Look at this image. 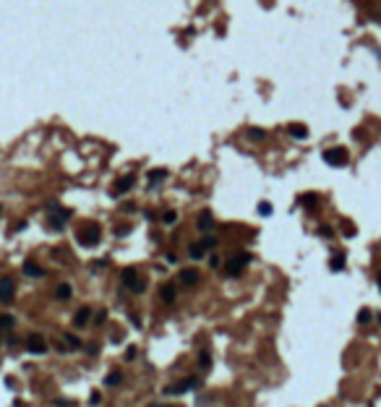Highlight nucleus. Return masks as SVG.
Wrapping results in <instances>:
<instances>
[{
    "label": "nucleus",
    "instance_id": "obj_4",
    "mask_svg": "<svg viewBox=\"0 0 381 407\" xmlns=\"http://www.w3.org/2000/svg\"><path fill=\"white\" fill-rule=\"evenodd\" d=\"M324 162L332 165V167H345L350 162V154L345 146H334V149H326L324 151Z\"/></svg>",
    "mask_w": 381,
    "mask_h": 407
},
{
    "label": "nucleus",
    "instance_id": "obj_9",
    "mask_svg": "<svg viewBox=\"0 0 381 407\" xmlns=\"http://www.w3.org/2000/svg\"><path fill=\"white\" fill-rule=\"evenodd\" d=\"M198 384H201V378H186V381H181V384H175V387H167L165 394H183V392H188V389H196Z\"/></svg>",
    "mask_w": 381,
    "mask_h": 407
},
{
    "label": "nucleus",
    "instance_id": "obj_6",
    "mask_svg": "<svg viewBox=\"0 0 381 407\" xmlns=\"http://www.w3.org/2000/svg\"><path fill=\"white\" fill-rule=\"evenodd\" d=\"M27 352H32V355H44L47 352V339H44L42 334H37V332H32L29 337H27Z\"/></svg>",
    "mask_w": 381,
    "mask_h": 407
},
{
    "label": "nucleus",
    "instance_id": "obj_35",
    "mask_svg": "<svg viewBox=\"0 0 381 407\" xmlns=\"http://www.w3.org/2000/svg\"><path fill=\"white\" fill-rule=\"evenodd\" d=\"M0 212H3V207H0Z\"/></svg>",
    "mask_w": 381,
    "mask_h": 407
},
{
    "label": "nucleus",
    "instance_id": "obj_17",
    "mask_svg": "<svg viewBox=\"0 0 381 407\" xmlns=\"http://www.w3.org/2000/svg\"><path fill=\"white\" fill-rule=\"evenodd\" d=\"M160 295H162L165 303H172L175 295H177V292H175V285H162V287H160Z\"/></svg>",
    "mask_w": 381,
    "mask_h": 407
},
{
    "label": "nucleus",
    "instance_id": "obj_31",
    "mask_svg": "<svg viewBox=\"0 0 381 407\" xmlns=\"http://www.w3.org/2000/svg\"><path fill=\"white\" fill-rule=\"evenodd\" d=\"M123 358H125V360H133V358H136V347L131 345V347L125 350V355H123Z\"/></svg>",
    "mask_w": 381,
    "mask_h": 407
},
{
    "label": "nucleus",
    "instance_id": "obj_10",
    "mask_svg": "<svg viewBox=\"0 0 381 407\" xmlns=\"http://www.w3.org/2000/svg\"><path fill=\"white\" fill-rule=\"evenodd\" d=\"M196 227H198V233H209L214 227V214L212 212H201L198 219H196Z\"/></svg>",
    "mask_w": 381,
    "mask_h": 407
},
{
    "label": "nucleus",
    "instance_id": "obj_14",
    "mask_svg": "<svg viewBox=\"0 0 381 407\" xmlns=\"http://www.w3.org/2000/svg\"><path fill=\"white\" fill-rule=\"evenodd\" d=\"M89 321H92V311H89V308H79L76 316H73V324L76 326H86Z\"/></svg>",
    "mask_w": 381,
    "mask_h": 407
},
{
    "label": "nucleus",
    "instance_id": "obj_19",
    "mask_svg": "<svg viewBox=\"0 0 381 407\" xmlns=\"http://www.w3.org/2000/svg\"><path fill=\"white\" fill-rule=\"evenodd\" d=\"M329 269H332V271H345V253L332 256V261H329Z\"/></svg>",
    "mask_w": 381,
    "mask_h": 407
},
{
    "label": "nucleus",
    "instance_id": "obj_2",
    "mask_svg": "<svg viewBox=\"0 0 381 407\" xmlns=\"http://www.w3.org/2000/svg\"><path fill=\"white\" fill-rule=\"evenodd\" d=\"M251 264V253H245V251H240V253H235L230 261H227V269H225V274L227 277H240L243 274V269Z\"/></svg>",
    "mask_w": 381,
    "mask_h": 407
},
{
    "label": "nucleus",
    "instance_id": "obj_1",
    "mask_svg": "<svg viewBox=\"0 0 381 407\" xmlns=\"http://www.w3.org/2000/svg\"><path fill=\"white\" fill-rule=\"evenodd\" d=\"M120 279H123V285H125L131 292H136V295H141V292L146 290V279H141V277H139V271H136V269H123Z\"/></svg>",
    "mask_w": 381,
    "mask_h": 407
},
{
    "label": "nucleus",
    "instance_id": "obj_27",
    "mask_svg": "<svg viewBox=\"0 0 381 407\" xmlns=\"http://www.w3.org/2000/svg\"><path fill=\"white\" fill-rule=\"evenodd\" d=\"M162 222H165V224H175V222H177V212H165V214H162Z\"/></svg>",
    "mask_w": 381,
    "mask_h": 407
},
{
    "label": "nucleus",
    "instance_id": "obj_33",
    "mask_svg": "<svg viewBox=\"0 0 381 407\" xmlns=\"http://www.w3.org/2000/svg\"><path fill=\"white\" fill-rule=\"evenodd\" d=\"M94 321H97V324H102V321H105V311H99V313L94 316Z\"/></svg>",
    "mask_w": 381,
    "mask_h": 407
},
{
    "label": "nucleus",
    "instance_id": "obj_28",
    "mask_svg": "<svg viewBox=\"0 0 381 407\" xmlns=\"http://www.w3.org/2000/svg\"><path fill=\"white\" fill-rule=\"evenodd\" d=\"M319 235H321V238H326V240H329V238H334V230H332V227H329V224H321V227H319Z\"/></svg>",
    "mask_w": 381,
    "mask_h": 407
},
{
    "label": "nucleus",
    "instance_id": "obj_5",
    "mask_svg": "<svg viewBox=\"0 0 381 407\" xmlns=\"http://www.w3.org/2000/svg\"><path fill=\"white\" fill-rule=\"evenodd\" d=\"M65 219H71V212H68V209H60L58 204H50V207H47V222H50V227H53V230H63Z\"/></svg>",
    "mask_w": 381,
    "mask_h": 407
},
{
    "label": "nucleus",
    "instance_id": "obj_20",
    "mask_svg": "<svg viewBox=\"0 0 381 407\" xmlns=\"http://www.w3.org/2000/svg\"><path fill=\"white\" fill-rule=\"evenodd\" d=\"M71 292H73L71 285H58V287H55V298H58V300H68Z\"/></svg>",
    "mask_w": 381,
    "mask_h": 407
},
{
    "label": "nucleus",
    "instance_id": "obj_21",
    "mask_svg": "<svg viewBox=\"0 0 381 407\" xmlns=\"http://www.w3.org/2000/svg\"><path fill=\"white\" fill-rule=\"evenodd\" d=\"M13 324H16V319H13L11 313L0 316V332H8V329H13Z\"/></svg>",
    "mask_w": 381,
    "mask_h": 407
},
{
    "label": "nucleus",
    "instance_id": "obj_7",
    "mask_svg": "<svg viewBox=\"0 0 381 407\" xmlns=\"http://www.w3.org/2000/svg\"><path fill=\"white\" fill-rule=\"evenodd\" d=\"M214 245H217L214 238H204V240H198V243H193V245L188 248V256H191L193 261H198V259H204L207 251H209V248H214Z\"/></svg>",
    "mask_w": 381,
    "mask_h": 407
},
{
    "label": "nucleus",
    "instance_id": "obj_24",
    "mask_svg": "<svg viewBox=\"0 0 381 407\" xmlns=\"http://www.w3.org/2000/svg\"><path fill=\"white\" fill-rule=\"evenodd\" d=\"M120 381H123V376H120L118 371H115V373H110V376L105 378V384H107V387H118Z\"/></svg>",
    "mask_w": 381,
    "mask_h": 407
},
{
    "label": "nucleus",
    "instance_id": "obj_11",
    "mask_svg": "<svg viewBox=\"0 0 381 407\" xmlns=\"http://www.w3.org/2000/svg\"><path fill=\"white\" fill-rule=\"evenodd\" d=\"M133 188V175H123L118 183H115V188H113V196H123V193H128Z\"/></svg>",
    "mask_w": 381,
    "mask_h": 407
},
{
    "label": "nucleus",
    "instance_id": "obj_30",
    "mask_svg": "<svg viewBox=\"0 0 381 407\" xmlns=\"http://www.w3.org/2000/svg\"><path fill=\"white\" fill-rule=\"evenodd\" d=\"M342 227H345L342 233H345L347 238H352V235H355V230H352V224H350V222H345V224H342Z\"/></svg>",
    "mask_w": 381,
    "mask_h": 407
},
{
    "label": "nucleus",
    "instance_id": "obj_34",
    "mask_svg": "<svg viewBox=\"0 0 381 407\" xmlns=\"http://www.w3.org/2000/svg\"><path fill=\"white\" fill-rule=\"evenodd\" d=\"M378 285H381V274H378Z\"/></svg>",
    "mask_w": 381,
    "mask_h": 407
},
{
    "label": "nucleus",
    "instance_id": "obj_3",
    "mask_svg": "<svg viewBox=\"0 0 381 407\" xmlns=\"http://www.w3.org/2000/svg\"><path fill=\"white\" fill-rule=\"evenodd\" d=\"M99 240H102L99 224H86V227L79 233V243H81L84 248H94V245H99Z\"/></svg>",
    "mask_w": 381,
    "mask_h": 407
},
{
    "label": "nucleus",
    "instance_id": "obj_23",
    "mask_svg": "<svg viewBox=\"0 0 381 407\" xmlns=\"http://www.w3.org/2000/svg\"><path fill=\"white\" fill-rule=\"evenodd\" d=\"M198 366H201V368H209V366H212V358H209V352H207V350H201V352H198Z\"/></svg>",
    "mask_w": 381,
    "mask_h": 407
},
{
    "label": "nucleus",
    "instance_id": "obj_26",
    "mask_svg": "<svg viewBox=\"0 0 381 407\" xmlns=\"http://www.w3.org/2000/svg\"><path fill=\"white\" fill-rule=\"evenodd\" d=\"M259 214H261V217H269V214H272V204L261 201V204H259Z\"/></svg>",
    "mask_w": 381,
    "mask_h": 407
},
{
    "label": "nucleus",
    "instance_id": "obj_12",
    "mask_svg": "<svg viewBox=\"0 0 381 407\" xmlns=\"http://www.w3.org/2000/svg\"><path fill=\"white\" fill-rule=\"evenodd\" d=\"M167 177V170H162V167H157V170H151L149 175H146V183H149V188H157L162 183V180Z\"/></svg>",
    "mask_w": 381,
    "mask_h": 407
},
{
    "label": "nucleus",
    "instance_id": "obj_13",
    "mask_svg": "<svg viewBox=\"0 0 381 407\" xmlns=\"http://www.w3.org/2000/svg\"><path fill=\"white\" fill-rule=\"evenodd\" d=\"M21 271H24L27 277H32V279H39V277H44V269H39L34 261H24V266H21Z\"/></svg>",
    "mask_w": 381,
    "mask_h": 407
},
{
    "label": "nucleus",
    "instance_id": "obj_22",
    "mask_svg": "<svg viewBox=\"0 0 381 407\" xmlns=\"http://www.w3.org/2000/svg\"><path fill=\"white\" fill-rule=\"evenodd\" d=\"M63 342H65V347H71V350H79V347H81V342H79V337H76V334H65V337H63Z\"/></svg>",
    "mask_w": 381,
    "mask_h": 407
},
{
    "label": "nucleus",
    "instance_id": "obj_29",
    "mask_svg": "<svg viewBox=\"0 0 381 407\" xmlns=\"http://www.w3.org/2000/svg\"><path fill=\"white\" fill-rule=\"evenodd\" d=\"M248 136H251L253 141H261V139H264V131H261V128H251V131H248Z\"/></svg>",
    "mask_w": 381,
    "mask_h": 407
},
{
    "label": "nucleus",
    "instance_id": "obj_16",
    "mask_svg": "<svg viewBox=\"0 0 381 407\" xmlns=\"http://www.w3.org/2000/svg\"><path fill=\"white\" fill-rule=\"evenodd\" d=\"M298 204H300V207H306V209H313V207L319 204V196H316V193H303V196L298 198Z\"/></svg>",
    "mask_w": 381,
    "mask_h": 407
},
{
    "label": "nucleus",
    "instance_id": "obj_15",
    "mask_svg": "<svg viewBox=\"0 0 381 407\" xmlns=\"http://www.w3.org/2000/svg\"><path fill=\"white\" fill-rule=\"evenodd\" d=\"M287 131H290V136H293V139H300V141H303V139H308V128H306L303 123H293Z\"/></svg>",
    "mask_w": 381,
    "mask_h": 407
},
{
    "label": "nucleus",
    "instance_id": "obj_18",
    "mask_svg": "<svg viewBox=\"0 0 381 407\" xmlns=\"http://www.w3.org/2000/svg\"><path fill=\"white\" fill-rule=\"evenodd\" d=\"M196 279H198V271H196V269H183V271H181V282H183V285H193Z\"/></svg>",
    "mask_w": 381,
    "mask_h": 407
},
{
    "label": "nucleus",
    "instance_id": "obj_25",
    "mask_svg": "<svg viewBox=\"0 0 381 407\" xmlns=\"http://www.w3.org/2000/svg\"><path fill=\"white\" fill-rule=\"evenodd\" d=\"M371 319H373V313H371L368 308H363L361 313H358V324H368Z\"/></svg>",
    "mask_w": 381,
    "mask_h": 407
},
{
    "label": "nucleus",
    "instance_id": "obj_8",
    "mask_svg": "<svg viewBox=\"0 0 381 407\" xmlns=\"http://www.w3.org/2000/svg\"><path fill=\"white\" fill-rule=\"evenodd\" d=\"M13 298H16V285H13V279L11 277H3L0 279V303H13Z\"/></svg>",
    "mask_w": 381,
    "mask_h": 407
},
{
    "label": "nucleus",
    "instance_id": "obj_32",
    "mask_svg": "<svg viewBox=\"0 0 381 407\" xmlns=\"http://www.w3.org/2000/svg\"><path fill=\"white\" fill-rule=\"evenodd\" d=\"M128 230H131V227H118V230H115V235H118V238H123Z\"/></svg>",
    "mask_w": 381,
    "mask_h": 407
}]
</instances>
